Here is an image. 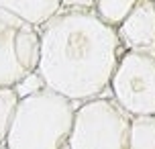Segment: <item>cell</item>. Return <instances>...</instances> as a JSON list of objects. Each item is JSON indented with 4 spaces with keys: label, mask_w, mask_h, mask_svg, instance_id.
Returning <instances> with one entry per match:
<instances>
[{
    "label": "cell",
    "mask_w": 155,
    "mask_h": 149,
    "mask_svg": "<svg viewBox=\"0 0 155 149\" xmlns=\"http://www.w3.org/2000/svg\"><path fill=\"white\" fill-rule=\"evenodd\" d=\"M37 74L47 88L82 104L110 88L123 45L94 8H61L39 27Z\"/></svg>",
    "instance_id": "6da1fadb"
},
{
    "label": "cell",
    "mask_w": 155,
    "mask_h": 149,
    "mask_svg": "<svg viewBox=\"0 0 155 149\" xmlns=\"http://www.w3.org/2000/svg\"><path fill=\"white\" fill-rule=\"evenodd\" d=\"M78 102L43 86L18 98L6 135L8 149H65Z\"/></svg>",
    "instance_id": "7a4b0ae2"
},
{
    "label": "cell",
    "mask_w": 155,
    "mask_h": 149,
    "mask_svg": "<svg viewBox=\"0 0 155 149\" xmlns=\"http://www.w3.org/2000/svg\"><path fill=\"white\" fill-rule=\"evenodd\" d=\"M131 118L112 96L82 102L65 149H129Z\"/></svg>",
    "instance_id": "3957f363"
},
{
    "label": "cell",
    "mask_w": 155,
    "mask_h": 149,
    "mask_svg": "<svg viewBox=\"0 0 155 149\" xmlns=\"http://www.w3.org/2000/svg\"><path fill=\"white\" fill-rule=\"evenodd\" d=\"M108 90L131 117L155 114V55L123 51Z\"/></svg>",
    "instance_id": "277c9868"
},
{
    "label": "cell",
    "mask_w": 155,
    "mask_h": 149,
    "mask_svg": "<svg viewBox=\"0 0 155 149\" xmlns=\"http://www.w3.org/2000/svg\"><path fill=\"white\" fill-rule=\"evenodd\" d=\"M39 53V27L0 8V86L15 88L37 71Z\"/></svg>",
    "instance_id": "5b68a950"
},
{
    "label": "cell",
    "mask_w": 155,
    "mask_h": 149,
    "mask_svg": "<svg viewBox=\"0 0 155 149\" xmlns=\"http://www.w3.org/2000/svg\"><path fill=\"white\" fill-rule=\"evenodd\" d=\"M116 33L124 51L155 55V0H139L116 27Z\"/></svg>",
    "instance_id": "8992f818"
},
{
    "label": "cell",
    "mask_w": 155,
    "mask_h": 149,
    "mask_svg": "<svg viewBox=\"0 0 155 149\" xmlns=\"http://www.w3.org/2000/svg\"><path fill=\"white\" fill-rule=\"evenodd\" d=\"M0 8L21 16L23 21L41 27L63 8L61 0H0Z\"/></svg>",
    "instance_id": "52a82bcc"
},
{
    "label": "cell",
    "mask_w": 155,
    "mask_h": 149,
    "mask_svg": "<svg viewBox=\"0 0 155 149\" xmlns=\"http://www.w3.org/2000/svg\"><path fill=\"white\" fill-rule=\"evenodd\" d=\"M129 149H155V114L131 118Z\"/></svg>",
    "instance_id": "ba28073f"
},
{
    "label": "cell",
    "mask_w": 155,
    "mask_h": 149,
    "mask_svg": "<svg viewBox=\"0 0 155 149\" xmlns=\"http://www.w3.org/2000/svg\"><path fill=\"white\" fill-rule=\"evenodd\" d=\"M139 0H94V10L104 23L118 27Z\"/></svg>",
    "instance_id": "9c48e42d"
},
{
    "label": "cell",
    "mask_w": 155,
    "mask_h": 149,
    "mask_svg": "<svg viewBox=\"0 0 155 149\" xmlns=\"http://www.w3.org/2000/svg\"><path fill=\"white\" fill-rule=\"evenodd\" d=\"M16 104H18V94L15 88L0 86V145L6 143V135L15 117Z\"/></svg>",
    "instance_id": "30bf717a"
},
{
    "label": "cell",
    "mask_w": 155,
    "mask_h": 149,
    "mask_svg": "<svg viewBox=\"0 0 155 149\" xmlns=\"http://www.w3.org/2000/svg\"><path fill=\"white\" fill-rule=\"evenodd\" d=\"M43 86H45L43 78L39 76L37 71H33V74H29L27 78H23L18 84H16L15 90H16V94H18V98H23V96H29V94H33V92L41 90Z\"/></svg>",
    "instance_id": "8fae6325"
},
{
    "label": "cell",
    "mask_w": 155,
    "mask_h": 149,
    "mask_svg": "<svg viewBox=\"0 0 155 149\" xmlns=\"http://www.w3.org/2000/svg\"><path fill=\"white\" fill-rule=\"evenodd\" d=\"M63 8H94V0H61Z\"/></svg>",
    "instance_id": "7c38bea8"
},
{
    "label": "cell",
    "mask_w": 155,
    "mask_h": 149,
    "mask_svg": "<svg viewBox=\"0 0 155 149\" xmlns=\"http://www.w3.org/2000/svg\"><path fill=\"white\" fill-rule=\"evenodd\" d=\"M0 149H8V147H6V145H0Z\"/></svg>",
    "instance_id": "4fadbf2b"
}]
</instances>
